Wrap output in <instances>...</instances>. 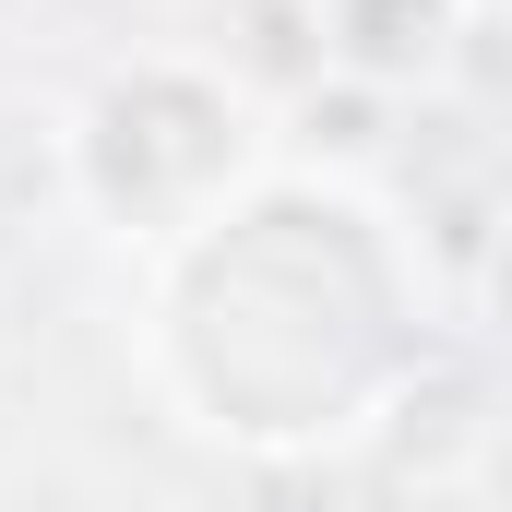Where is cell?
<instances>
[{
    "instance_id": "obj_1",
    "label": "cell",
    "mask_w": 512,
    "mask_h": 512,
    "mask_svg": "<svg viewBox=\"0 0 512 512\" xmlns=\"http://www.w3.org/2000/svg\"><path fill=\"white\" fill-rule=\"evenodd\" d=\"M155 358L191 429L215 441H251V453L346 441L405 370V274L382 215L310 179L215 203L167 251Z\"/></svg>"
}]
</instances>
